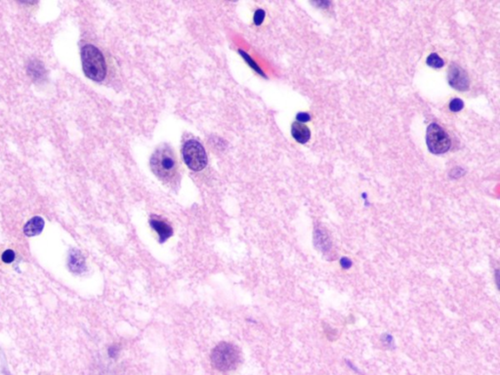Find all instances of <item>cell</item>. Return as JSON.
<instances>
[{
	"mask_svg": "<svg viewBox=\"0 0 500 375\" xmlns=\"http://www.w3.org/2000/svg\"><path fill=\"white\" fill-rule=\"evenodd\" d=\"M150 167L160 180H174L178 174V162L173 150L166 145L158 148L150 158Z\"/></svg>",
	"mask_w": 500,
	"mask_h": 375,
	"instance_id": "cell-1",
	"label": "cell"
},
{
	"mask_svg": "<svg viewBox=\"0 0 500 375\" xmlns=\"http://www.w3.org/2000/svg\"><path fill=\"white\" fill-rule=\"evenodd\" d=\"M211 364L222 372L234 370L240 364L242 354L238 346L229 342H221L211 352Z\"/></svg>",
	"mask_w": 500,
	"mask_h": 375,
	"instance_id": "cell-2",
	"label": "cell"
},
{
	"mask_svg": "<svg viewBox=\"0 0 500 375\" xmlns=\"http://www.w3.org/2000/svg\"><path fill=\"white\" fill-rule=\"evenodd\" d=\"M82 62L84 74L94 82H102L106 76V64L102 52L94 45L82 48Z\"/></svg>",
	"mask_w": 500,
	"mask_h": 375,
	"instance_id": "cell-3",
	"label": "cell"
},
{
	"mask_svg": "<svg viewBox=\"0 0 500 375\" xmlns=\"http://www.w3.org/2000/svg\"><path fill=\"white\" fill-rule=\"evenodd\" d=\"M182 154L187 166L194 171H200L208 164L206 152L196 140L187 141L182 148Z\"/></svg>",
	"mask_w": 500,
	"mask_h": 375,
	"instance_id": "cell-4",
	"label": "cell"
},
{
	"mask_svg": "<svg viewBox=\"0 0 500 375\" xmlns=\"http://www.w3.org/2000/svg\"><path fill=\"white\" fill-rule=\"evenodd\" d=\"M426 143L431 152L435 154H444L450 148V139L446 131L437 124H432L427 128Z\"/></svg>",
	"mask_w": 500,
	"mask_h": 375,
	"instance_id": "cell-5",
	"label": "cell"
},
{
	"mask_svg": "<svg viewBox=\"0 0 500 375\" xmlns=\"http://www.w3.org/2000/svg\"><path fill=\"white\" fill-rule=\"evenodd\" d=\"M448 84L459 91H466L469 88V78L467 74L458 64H452L448 72Z\"/></svg>",
	"mask_w": 500,
	"mask_h": 375,
	"instance_id": "cell-6",
	"label": "cell"
},
{
	"mask_svg": "<svg viewBox=\"0 0 500 375\" xmlns=\"http://www.w3.org/2000/svg\"><path fill=\"white\" fill-rule=\"evenodd\" d=\"M150 225L152 229L154 230L158 236V240L160 244H164L168 238H170L173 234L172 227L166 221L156 218V216L152 217L150 220Z\"/></svg>",
	"mask_w": 500,
	"mask_h": 375,
	"instance_id": "cell-7",
	"label": "cell"
},
{
	"mask_svg": "<svg viewBox=\"0 0 500 375\" xmlns=\"http://www.w3.org/2000/svg\"><path fill=\"white\" fill-rule=\"evenodd\" d=\"M70 270L76 274H82L86 271V263L82 254L78 250H72L68 257Z\"/></svg>",
	"mask_w": 500,
	"mask_h": 375,
	"instance_id": "cell-8",
	"label": "cell"
},
{
	"mask_svg": "<svg viewBox=\"0 0 500 375\" xmlns=\"http://www.w3.org/2000/svg\"><path fill=\"white\" fill-rule=\"evenodd\" d=\"M292 137L301 144H305L310 140L311 132L310 129L300 122H294L292 127Z\"/></svg>",
	"mask_w": 500,
	"mask_h": 375,
	"instance_id": "cell-9",
	"label": "cell"
},
{
	"mask_svg": "<svg viewBox=\"0 0 500 375\" xmlns=\"http://www.w3.org/2000/svg\"><path fill=\"white\" fill-rule=\"evenodd\" d=\"M44 228V220L42 217L36 216L32 218L24 227V232L28 236H34L40 234Z\"/></svg>",
	"mask_w": 500,
	"mask_h": 375,
	"instance_id": "cell-10",
	"label": "cell"
},
{
	"mask_svg": "<svg viewBox=\"0 0 500 375\" xmlns=\"http://www.w3.org/2000/svg\"><path fill=\"white\" fill-rule=\"evenodd\" d=\"M28 72L30 76L36 82H40L42 80H45L46 70H45L43 64L38 60H32L28 64Z\"/></svg>",
	"mask_w": 500,
	"mask_h": 375,
	"instance_id": "cell-11",
	"label": "cell"
},
{
	"mask_svg": "<svg viewBox=\"0 0 500 375\" xmlns=\"http://www.w3.org/2000/svg\"><path fill=\"white\" fill-rule=\"evenodd\" d=\"M427 64L428 66L434 68H440L444 66V60L438 57V55L436 53H432L428 56L427 58Z\"/></svg>",
	"mask_w": 500,
	"mask_h": 375,
	"instance_id": "cell-12",
	"label": "cell"
},
{
	"mask_svg": "<svg viewBox=\"0 0 500 375\" xmlns=\"http://www.w3.org/2000/svg\"><path fill=\"white\" fill-rule=\"evenodd\" d=\"M464 106V104H463V101L460 100V99H454L450 101V110L452 112H460Z\"/></svg>",
	"mask_w": 500,
	"mask_h": 375,
	"instance_id": "cell-13",
	"label": "cell"
},
{
	"mask_svg": "<svg viewBox=\"0 0 500 375\" xmlns=\"http://www.w3.org/2000/svg\"><path fill=\"white\" fill-rule=\"evenodd\" d=\"M264 19H265V11H264V10H261V9H258V10L255 12V14H254V18H253L255 24L260 26V24L263 22V21H264Z\"/></svg>",
	"mask_w": 500,
	"mask_h": 375,
	"instance_id": "cell-14",
	"label": "cell"
},
{
	"mask_svg": "<svg viewBox=\"0 0 500 375\" xmlns=\"http://www.w3.org/2000/svg\"><path fill=\"white\" fill-rule=\"evenodd\" d=\"M240 53L242 54V57L246 59V62H248V64H250V66H251L252 68H254V70H255L257 72H259L260 74H263V76H264L263 72H261V70H260V68H259V66L256 64V62H253V61H252V59L250 58V56H248V54H246V53H244V52H242V51H240Z\"/></svg>",
	"mask_w": 500,
	"mask_h": 375,
	"instance_id": "cell-15",
	"label": "cell"
},
{
	"mask_svg": "<svg viewBox=\"0 0 500 375\" xmlns=\"http://www.w3.org/2000/svg\"><path fill=\"white\" fill-rule=\"evenodd\" d=\"M14 259H15V253L12 250H6L2 254V260L5 263H11V262L14 261Z\"/></svg>",
	"mask_w": 500,
	"mask_h": 375,
	"instance_id": "cell-16",
	"label": "cell"
},
{
	"mask_svg": "<svg viewBox=\"0 0 500 375\" xmlns=\"http://www.w3.org/2000/svg\"><path fill=\"white\" fill-rule=\"evenodd\" d=\"M296 118H297L298 122H300V124L307 122H309V120H311L310 114H306V112H299V114H297Z\"/></svg>",
	"mask_w": 500,
	"mask_h": 375,
	"instance_id": "cell-17",
	"label": "cell"
},
{
	"mask_svg": "<svg viewBox=\"0 0 500 375\" xmlns=\"http://www.w3.org/2000/svg\"><path fill=\"white\" fill-rule=\"evenodd\" d=\"M108 354L110 356L114 358L116 354H118V348L116 346H112L110 350H108Z\"/></svg>",
	"mask_w": 500,
	"mask_h": 375,
	"instance_id": "cell-18",
	"label": "cell"
},
{
	"mask_svg": "<svg viewBox=\"0 0 500 375\" xmlns=\"http://www.w3.org/2000/svg\"><path fill=\"white\" fill-rule=\"evenodd\" d=\"M341 264L343 265V267H345V268H349V267L351 266V261H350V260H348L347 258H342V260H341Z\"/></svg>",
	"mask_w": 500,
	"mask_h": 375,
	"instance_id": "cell-19",
	"label": "cell"
}]
</instances>
